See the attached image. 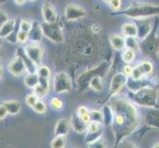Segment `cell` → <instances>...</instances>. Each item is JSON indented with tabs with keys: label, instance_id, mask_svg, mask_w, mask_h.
<instances>
[{
	"label": "cell",
	"instance_id": "29",
	"mask_svg": "<svg viewBox=\"0 0 159 148\" xmlns=\"http://www.w3.org/2000/svg\"><path fill=\"white\" fill-rule=\"evenodd\" d=\"M125 47L138 51L139 49V39L136 37H125Z\"/></svg>",
	"mask_w": 159,
	"mask_h": 148
},
{
	"label": "cell",
	"instance_id": "31",
	"mask_svg": "<svg viewBox=\"0 0 159 148\" xmlns=\"http://www.w3.org/2000/svg\"><path fill=\"white\" fill-rule=\"evenodd\" d=\"M37 73L39 74L40 77H45V78H50L51 76V69L46 65H40L37 68Z\"/></svg>",
	"mask_w": 159,
	"mask_h": 148
},
{
	"label": "cell",
	"instance_id": "23",
	"mask_svg": "<svg viewBox=\"0 0 159 148\" xmlns=\"http://www.w3.org/2000/svg\"><path fill=\"white\" fill-rule=\"evenodd\" d=\"M89 87L96 92H101L104 88V83L102 80V76L96 75L93 76L89 81Z\"/></svg>",
	"mask_w": 159,
	"mask_h": 148
},
{
	"label": "cell",
	"instance_id": "45",
	"mask_svg": "<svg viewBox=\"0 0 159 148\" xmlns=\"http://www.w3.org/2000/svg\"><path fill=\"white\" fill-rule=\"evenodd\" d=\"M2 74H3V68H2V63L0 62V78H1Z\"/></svg>",
	"mask_w": 159,
	"mask_h": 148
},
{
	"label": "cell",
	"instance_id": "33",
	"mask_svg": "<svg viewBox=\"0 0 159 148\" xmlns=\"http://www.w3.org/2000/svg\"><path fill=\"white\" fill-rule=\"evenodd\" d=\"M50 105L54 110H60V109L63 107V102H62V100L60 98L54 97V98H52V100H51Z\"/></svg>",
	"mask_w": 159,
	"mask_h": 148
},
{
	"label": "cell",
	"instance_id": "16",
	"mask_svg": "<svg viewBox=\"0 0 159 148\" xmlns=\"http://www.w3.org/2000/svg\"><path fill=\"white\" fill-rule=\"evenodd\" d=\"M43 30L40 24H38L37 22H34L32 25V28L29 31V39L31 42H40L43 38Z\"/></svg>",
	"mask_w": 159,
	"mask_h": 148
},
{
	"label": "cell",
	"instance_id": "19",
	"mask_svg": "<svg viewBox=\"0 0 159 148\" xmlns=\"http://www.w3.org/2000/svg\"><path fill=\"white\" fill-rule=\"evenodd\" d=\"M18 56L23 59V61L25 62L26 64V67H27V71H28L29 73H36L37 72V66H36V63L33 61V60L27 56L26 52L24 49H20L19 52V54Z\"/></svg>",
	"mask_w": 159,
	"mask_h": 148
},
{
	"label": "cell",
	"instance_id": "1",
	"mask_svg": "<svg viewBox=\"0 0 159 148\" xmlns=\"http://www.w3.org/2000/svg\"><path fill=\"white\" fill-rule=\"evenodd\" d=\"M109 104L114 112L111 127L116 137V144H119L139 128V114L134 103L129 99L115 96Z\"/></svg>",
	"mask_w": 159,
	"mask_h": 148
},
{
	"label": "cell",
	"instance_id": "3",
	"mask_svg": "<svg viewBox=\"0 0 159 148\" xmlns=\"http://www.w3.org/2000/svg\"><path fill=\"white\" fill-rule=\"evenodd\" d=\"M129 100L134 104L144 108H157V91L150 86H144L136 91H129Z\"/></svg>",
	"mask_w": 159,
	"mask_h": 148
},
{
	"label": "cell",
	"instance_id": "28",
	"mask_svg": "<svg viewBox=\"0 0 159 148\" xmlns=\"http://www.w3.org/2000/svg\"><path fill=\"white\" fill-rule=\"evenodd\" d=\"M51 146L52 148H63L66 146V139H65V136L62 135H57L56 137L53 138L52 141Z\"/></svg>",
	"mask_w": 159,
	"mask_h": 148
},
{
	"label": "cell",
	"instance_id": "34",
	"mask_svg": "<svg viewBox=\"0 0 159 148\" xmlns=\"http://www.w3.org/2000/svg\"><path fill=\"white\" fill-rule=\"evenodd\" d=\"M50 92V90H48L46 88H43V86H41L40 84H38L35 88H34V94H36L39 98H43L45 97L48 93Z\"/></svg>",
	"mask_w": 159,
	"mask_h": 148
},
{
	"label": "cell",
	"instance_id": "15",
	"mask_svg": "<svg viewBox=\"0 0 159 148\" xmlns=\"http://www.w3.org/2000/svg\"><path fill=\"white\" fill-rule=\"evenodd\" d=\"M71 128L70 122L66 119H60L56 124V129H54V135H62L65 136Z\"/></svg>",
	"mask_w": 159,
	"mask_h": 148
},
{
	"label": "cell",
	"instance_id": "48",
	"mask_svg": "<svg viewBox=\"0 0 159 148\" xmlns=\"http://www.w3.org/2000/svg\"><path fill=\"white\" fill-rule=\"evenodd\" d=\"M1 47H2V45H1V43H0V52H1Z\"/></svg>",
	"mask_w": 159,
	"mask_h": 148
},
{
	"label": "cell",
	"instance_id": "36",
	"mask_svg": "<svg viewBox=\"0 0 159 148\" xmlns=\"http://www.w3.org/2000/svg\"><path fill=\"white\" fill-rule=\"evenodd\" d=\"M129 77L134 79V80H140V79H143L144 75L141 73V71L138 67V65H136L135 67L133 68V72H131V75L129 76Z\"/></svg>",
	"mask_w": 159,
	"mask_h": 148
},
{
	"label": "cell",
	"instance_id": "10",
	"mask_svg": "<svg viewBox=\"0 0 159 148\" xmlns=\"http://www.w3.org/2000/svg\"><path fill=\"white\" fill-rule=\"evenodd\" d=\"M136 21H138L135 23L138 26V36H136V38L139 39V41H143L150 34L152 30V23L149 19H140Z\"/></svg>",
	"mask_w": 159,
	"mask_h": 148
},
{
	"label": "cell",
	"instance_id": "21",
	"mask_svg": "<svg viewBox=\"0 0 159 148\" xmlns=\"http://www.w3.org/2000/svg\"><path fill=\"white\" fill-rule=\"evenodd\" d=\"M122 33L125 37H136L138 26L135 23H125L122 27Z\"/></svg>",
	"mask_w": 159,
	"mask_h": 148
},
{
	"label": "cell",
	"instance_id": "18",
	"mask_svg": "<svg viewBox=\"0 0 159 148\" xmlns=\"http://www.w3.org/2000/svg\"><path fill=\"white\" fill-rule=\"evenodd\" d=\"M110 43L115 51H122L125 47V38L120 35H112L110 37Z\"/></svg>",
	"mask_w": 159,
	"mask_h": 148
},
{
	"label": "cell",
	"instance_id": "44",
	"mask_svg": "<svg viewBox=\"0 0 159 148\" xmlns=\"http://www.w3.org/2000/svg\"><path fill=\"white\" fill-rule=\"evenodd\" d=\"M15 3H17L19 5H22V4H24L26 2V0H14Z\"/></svg>",
	"mask_w": 159,
	"mask_h": 148
},
{
	"label": "cell",
	"instance_id": "46",
	"mask_svg": "<svg viewBox=\"0 0 159 148\" xmlns=\"http://www.w3.org/2000/svg\"><path fill=\"white\" fill-rule=\"evenodd\" d=\"M153 147H154V148H158V147H159V142L155 143V145H153Z\"/></svg>",
	"mask_w": 159,
	"mask_h": 148
},
{
	"label": "cell",
	"instance_id": "39",
	"mask_svg": "<svg viewBox=\"0 0 159 148\" xmlns=\"http://www.w3.org/2000/svg\"><path fill=\"white\" fill-rule=\"evenodd\" d=\"M109 4L111 6V9L114 11H118L120 10V7H122V0H111Z\"/></svg>",
	"mask_w": 159,
	"mask_h": 148
},
{
	"label": "cell",
	"instance_id": "2",
	"mask_svg": "<svg viewBox=\"0 0 159 148\" xmlns=\"http://www.w3.org/2000/svg\"><path fill=\"white\" fill-rule=\"evenodd\" d=\"M113 15H120L125 17L134 20H140V19H149L153 16L159 15V6L157 5H151V4H133L127 9L123 11H116V13H113Z\"/></svg>",
	"mask_w": 159,
	"mask_h": 148
},
{
	"label": "cell",
	"instance_id": "22",
	"mask_svg": "<svg viewBox=\"0 0 159 148\" xmlns=\"http://www.w3.org/2000/svg\"><path fill=\"white\" fill-rule=\"evenodd\" d=\"M39 78L40 76L37 72L36 73H29L25 76L24 78V83L28 88L34 89L35 87L39 84Z\"/></svg>",
	"mask_w": 159,
	"mask_h": 148
},
{
	"label": "cell",
	"instance_id": "5",
	"mask_svg": "<svg viewBox=\"0 0 159 148\" xmlns=\"http://www.w3.org/2000/svg\"><path fill=\"white\" fill-rule=\"evenodd\" d=\"M106 62H102L99 66L97 68H94L88 72H85L83 73L81 76H79V78L77 80V83H78V87L81 88L80 90H85L87 86H89V81L90 79L93 77V76H96V75H100V76H104L106 74Z\"/></svg>",
	"mask_w": 159,
	"mask_h": 148
},
{
	"label": "cell",
	"instance_id": "24",
	"mask_svg": "<svg viewBox=\"0 0 159 148\" xmlns=\"http://www.w3.org/2000/svg\"><path fill=\"white\" fill-rule=\"evenodd\" d=\"M102 135H103V128L97 131H93V132L87 131L86 136H85V143L88 145L94 143L95 141H97L98 139H100L102 137Z\"/></svg>",
	"mask_w": 159,
	"mask_h": 148
},
{
	"label": "cell",
	"instance_id": "42",
	"mask_svg": "<svg viewBox=\"0 0 159 148\" xmlns=\"http://www.w3.org/2000/svg\"><path fill=\"white\" fill-rule=\"evenodd\" d=\"M77 113L79 116H82V114H87V113H89V111H88V109H87V107H85V106H80V107H78V109H77Z\"/></svg>",
	"mask_w": 159,
	"mask_h": 148
},
{
	"label": "cell",
	"instance_id": "26",
	"mask_svg": "<svg viewBox=\"0 0 159 148\" xmlns=\"http://www.w3.org/2000/svg\"><path fill=\"white\" fill-rule=\"evenodd\" d=\"M138 67L144 76L151 74L153 71V64L150 61H148V60H143V61L139 62L138 64Z\"/></svg>",
	"mask_w": 159,
	"mask_h": 148
},
{
	"label": "cell",
	"instance_id": "4",
	"mask_svg": "<svg viewBox=\"0 0 159 148\" xmlns=\"http://www.w3.org/2000/svg\"><path fill=\"white\" fill-rule=\"evenodd\" d=\"M42 30H43V34L48 40H50L52 43H62L64 40L63 37V33L61 28L56 23H45L41 24Z\"/></svg>",
	"mask_w": 159,
	"mask_h": 148
},
{
	"label": "cell",
	"instance_id": "8",
	"mask_svg": "<svg viewBox=\"0 0 159 148\" xmlns=\"http://www.w3.org/2000/svg\"><path fill=\"white\" fill-rule=\"evenodd\" d=\"M65 18L68 21H77L86 17V11L76 4H68L64 10Z\"/></svg>",
	"mask_w": 159,
	"mask_h": 148
},
{
	"label": "cell",
	"instance_id": "6",
	"mask_svg": "<svg viewBox=\"0 0 159 148\" xmlns=\"http://www.w3.org/2000/svg\"><path fill=\"white\" fill-rule=\"evenodd\" d=\"M53 89L54 92L58 93V94L71 91V89H72V82H71L69 76L65 72L57 73L56 77H54Z\"/></svg>",
	"mask_w": 159,
	"mask_h": 148
},
{
	"label": "cell",
	"instance_id": "30",
	"mask_svg": "<svg viewBox=\"0 0 159 148\" xmlns=\"http://www.w3.org/2000/svg\"><path fill=\"white\" fill-rule=\"evenodd\" d=\"M89 113H90L91 122H97L104 125V118H103L102 111H100V110H92Z\"/></svg>",
	"mask_w": 159,
	"mask_h": 148
},
{
	"label": "cell",
	"instance_id": "40",
	"mask_svg": "<svg viewBox=\"0 0 159 148\" xmlns=\"http://www.w3.org/2000/svg\"><path fill=\"white\" fill-rule=\"evenodd\" d=\"M8 114V111L4 104H0V119H4Z\"/></svg>",
	"mask_w": 159,
	"mask_h": 148
},
{
	"label": "cell",
	"instance_id": "37",
	"mask_svg": "<svg viewBox=\"0 0 159 148\" xmlns=\"http://www.w3.org/2000/svg\"><path fill=\"white\" fill-rule=\"evenodd\" d=\"M38 100H39V97H38L36 94H34V93H33V94H30V95L27 96V98H26V103H27V105H28L29 107L33 108L35 104L38 102Z\"/></svg>",
	"mask_w": 159,
	"mask_h": 148
},
{
	"label": "cell",
	"instance_id": "11",
	"mask_svg": "<svg viewBox=\"0 0 159 148\" xmlns=\"http://www.w3.org/2000/svg\"><path fill=\"white\" fill-rule=\"evenodd\" d=\"M8 69L10 73H12L14 76H21L23 73H25V71H27L26 64L19 56H17V57H15L9 63Z\"/></svg>",
	"mask_w": 159,
	"mask_h": 148
},
{
	"label": "cell",
	"instance_id": "14",
	"mask_svg": "<svg viewBox=\"0 0 159 148\" xmlns=\"http://www.w3.org/2000/svg\"><path fill=\"white\" fill-rule=\"evenodd\" d=\"M70 125L72 129L77 133H83L87 131V128H88V123H85L77 113L71 117Z\"/></svg>",
	"mask_w": 159,
	"mask_h": 148
},
{
	"label": "cell",
	"instance_id": "27",
	"mask_svg": "<svg viewBox=\"0 0 159 148\" xmlns=\"http://www.w3.org/2000/svg\"><path fill=\"white\" fill-rule=\"evenodd\" d=\"M122 58L125 63H131L135 58V52L134 51V49L125 47V51H123Z\"/></svg>",
	"mask_w": 159,
	"mask_h": 148
},
{
	"label": "cell",
	"instance_id": "7",
	"mask_svg": "<svg viewBox=\"0 0 159 148\" xmlns=\"http://www.w3.org/2000/svg\"><path fill=\"white\" fill-rule=\"evenodd\" d=\"M24 51L27 56H28L37 65L41 62L43 49V46L41 43H39V42H32L31 43H29V45H27L25 47Z\"/></svg>",
	"mask_w": 159,
	"mask_h": 148
},
{
	"label": "cell",
	"instance_id": "38",
	"mask_svg": "<svg viewBox=\"0 0 159 148\" xmlns=\"http://www.w3.org/2000/svg\"><path fill=\"white\" fill-rule=\"evenodd\" d=\"M32 25H33V23H31L29 20L23 19L21 21V24H20V30L29 32L31 30V28H32Z\"/></svg>",
	"mask_w": 159,
	"mask_h": 148
},
{
	"label": "cell",
	"instance_id": "43",
	"mask_svg": "<svg viewBox=\"0 0 159 148\" xmlns=\"http://www.w3.org/2000/svg\"><path fill=\"white\" fill-rule=\"evenodd\" d=\"M8 19H7V16L5 14L3 11H0V28H1V26L6 22Z\"/></svg>",
	"mask_w": 159,
	"mask_h": 148
},
{
	"label": "cell",
	"instance_id": "25",
	"mask_svg": "<svg viewBox=\"0 0 159 148\" xmlns=\"http://www.w3.org/2000/svg\"><path fill=\"white\" fill-rule=\"evenodd\" d=\"M3 104L5 105V107H6L8 114H18L21 110V104L18 101H7Z\"/></svg>",
	"mask_w": 159,
	"mask_h": 148
},
{
	"label": "cell",
	"instance_id": "32",
	"mask_svg": "<svg viewBox=\"0 0 159 148\" xmlns=\"http://www.w3.org/2000/svg\"><path fill=\"white\" fill-rule=\"evenodd\" d=\"M33 110L38 114H43L47 111V105L42 100H38V102L33 107Z\"/></svg>",
	"mask_w": 159,
	"mask_h": 148
},
{
	"label": "cell",
	"instance_id": "13",
	"mask_svg": "<svg viewBox=\"0 0 159 148\" xmlns=\"http://www.w3.org/2000/svg\"><path fill=\"white\" fill-rule=\"evenodd\" d=\"M42 13L43 20L47 23H56L57 19V15L53 6L50 2H45L42 7Z\"/></svg>",
	"mask_w": 159,
	"mask_h": 148
},
{
	"label": "cell",
	"instance_id": "41",
	"mask_svg": "<svg viewBox=\"0 0 159 148\" xmlns=\"http://www.w3.org/2000/svg\"><path fill=\"white\" fill-rule=\"evenodd\" d=\"M133 68L134 67H131L130 65H129V63H127V65L124 67V71L123 72L128 76V77H129V76L131 75V72H133Z\"/></svg>",
	"mask_w": 159,
	"mask_h": 148
},
{
	"label": "cell",
	"instance_id": "35",
	"mask_svg": "<svg viewBox=\"0 0 159 148\" xmlns=\"http://www.w3.org/2000/svg\"><path fill=\"white\" fill-rule=\"evenodd\" d=\"M29 39V32L26 31H22L20 30L19 32H17V42L20 43H26Z\"/></svg>",
	"mask_w": 159,
	"mask_h": 148
},
{
	"label": "cell",
	"instance_id": "50",
	"mask_svg": "<svg viewBox=\"0 0 159 148\" xmlns=\"http://www.w3.org/2000/svg\"><path fill=\"white\" fill-rule=\"evenodd\" d=\"M31 1H36V0H31Z\"/></svg>",
	"mask_w": 159,
	"mask_h": 148
},
{
	"label": "cell",
	"instance_id": "49",
	"mask_svg": "<svg viewBox=\"0 0 159 148\" xmlns=\"http://www.w3.org/2000/svg\"><path fill=\"white\" fill-rule=\"evenodd\" d=\"M0 3H4V0H0Z\"/></svg>",
	"mask_w": 159,
	"mask_h": 148
},
{
	"label": "cell",
	"instance_id": "9",
	"mask_svg": "<svg viewBox=\"0 0 159 148\" xmlns=\"http://www.w3.org/2000/svg\"><path fill=\"white\" fill-rule=\"evenodd\" d=\"M128 78L129 77L124 72L116 73L113 76L110 83V91L113 95H117L120 91H122L125 85H127Z\"/></svg>",
	"mask_w": 159,
	"mask_h": 148
},
{
	"label": "cell",
	"instance_id": "47",
	"mask_svg": "<svg viewBox=\"0 0 159 148\" xmlns=\"http://www.w3.org/2000/svg\"><path fill=\"white\" fill-rule=\"evenodd\" d=\"M104 1H105V2H107V3H109L110 1H111V0H104Z\"/></svg>",
	"mask_w": 159,
	"mask_h": 148
},
{
	"label": "cell",
	"instance_id": "17",
	"mask_svg": "<svg viewBox=\"0 0 159 148\" xmlns=\"http://www.w3.org/2000/svg\"><path fill=\"white\" fill-rule=\"evenodd\" d=\"M15 20H7L0 28V39H6L15 31Z\"/></svg>",
	"mask_w": 159,
	"mask_h": 148
},
{
	"label": "cell",
	"instance_id": "12",
	"mask_svg": "<svg viewBox=\"0 0 159 148\" xmlns=\"http://www.w3.org/2000/svg\"><path fill=\"white\" fill-rule=\"evenodd\" d=\"M144 122L148 127L159 130V110L156 108H150L149 111L145 114Z\"/></svg>",
	"mask_w": 159,
	"mask_h": 148
},
{
	"label": "cell",
	"instance_id": "20",
	"mask_svg": "<svg viewBox=\"0 0 159 148\" xmlns=\"http://www.w3.org/2000/svg\"><path fill=\"white\" fill-rule=\"evenodd\" d=\"M103 113V118H104V125L106 127H111L113 123V118H114V112L112 107L110 106V104H107L103 107L102 110Z\"/></svg>",
	"mask_w": 159,
	"mask_h": 148
}]
</instances>
